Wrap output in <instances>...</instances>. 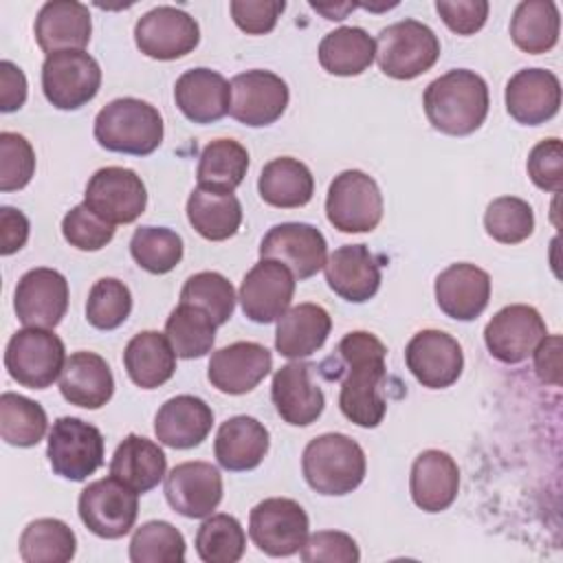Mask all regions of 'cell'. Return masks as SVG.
Returning <instances> with one entry per match:
<instances>
[{"instance_id":"6da1fadb","label":"cell","mask_w":563,"mask_h":563,"mask_svg":"<svg viewBox=\"0 0 563 563\" xmlns=\"http://www.w3.org/2000/svg\"><path fill=\"white\" fill-rule=\"evenodd\" d=\"M336 352L345 365L339 391L343 416L363 429L378 427L387 413V400L380 394L387 378L385 343L372 332L356 330L339 341Z\"/></svg>"},{"instance_id":"7a4b0ae2","label":"cell","mask_w":563,"mask_h":563,"mask_svg":"<svg viewBox=\"0 0 563 563\" xmlns=\"http://www.w3.org/2000/svg\"><path fill=\"white\" fill-rule=\"evenodd\" d=\"M488 86L468 68H453L433 79L422 95L429 123L451 136L473 134L488 114Z\"/></svg>"},{"instance_id":"3957f363","label":"cell","mask_w":563,"mask_h":563,"mask_svg":"<svg viewBox=\"0 0 563 563\" xmlns=\"http://www.w3.org/2000/svg\"><path fill=\"white\" fill-rule=\"evenodd\" d=\"M301 471L319 495H347L365 479V451L345 433H323L306 444Z\"/></svg>"},{"instance_id":"277c9868","label":"cell","mask_w":563,"mask_h":563,"mask_svg":"<svg viewBox=\"0 0 563 563\" xmlns=\"http://www.w3.org/2000/svg\"><path fill=\"white\" fill-rule=\"evenodd\" d=\"M95 139L108 152L147 156L163 141V117L143 99L121 97L97 112Z\"/></svg>"},{"instance_id":"5b68a950","label":"cell","mask_w":563,"mask_h":563,"mask_svg":"<svg viewBox=\"0 0 563 563\" xmlns=\"http://www.w3.org/2000/svg\"><path fill=\"white\" fill-rule=\"evenodd\" d=\"M374 42L378 68L391 79H416L440 57L438 35L413 18L385 26Z\"/></svg>"},{"instance_id":"8992f818","label":"cell","mask_w":563,"mask_h":563,"mask_svg":"<svg viewBox=\"0 0 563 563\" xmlns=\"http://www.w3.org/2000/svg\"><path fill=\"white\" fill-rule=\"evenodd\" d=\"M66 363L64 341L46 328H22L18 330L4 350V367L9 376L29 387H51Z\"/></svg>"},{"instance_id":"52a82bcc","label":"cell","mask_w":563,"mask_h":563,"mask_svg":"<svg viewBox=\"0 0 563 563\" xmlns=\"http://www.w3.org/2000/svg\"><path fill=\"white\" fill-rule=\"evenodd\" d=\"M325 216L341 233L374 231L383 218L378 183L361 169L341 172L328 187Z\"/></svg>"},{"instance_id":"ba28073f","label":"cell","mask_w":563,"mask_h":563,"mask_svg":"<svg viewBox=\"0 0 563 563\" xmlns=\"http://www.w3.org/2000/svg\"><path fill=\"white\" fill-rule=\"evenodd\" d=\"M46 455L59 477L84 482L103 464V435L81 418L62 416L51 427Z\"/></svg>"},{"instance_id":"9c48e42d","label":"cell","mask_w":563,"mask_h":563,"mask_svg":"<svg viewBox=\"0 0 563 563\" xmlns=\"http://www.w3.org/2000/svg\"><path fill=\"white\" fill-rule=\"evenodd\" d=\"M84 526L101 539L125 537L139 515V493L114 475L88 484L77 501Z\"/></svg>"},{"instance_id":"30bf717a","label":"cell","mask_w":563,"mask_h":563,"mask_svg":"<svg viewBox=\"0 0 563 563\" xmlns=\"http://www.w3.org/2000/svg\"><path fill=\"white\" fill-rule=\"evenodd\" d=\"M308 528L306 510L288 497H268L249 515V537L268 556L297 554L308 539Z\"/></svg>"},{"instance_id":"8fae6325","label":"cell","mask_w":563,"mask_h":563,"mask_svg":"<svg viewBox=\"0 0 563 563\" xmlns=\"http://www.w3.org/2000/svg\"><path fill=\"white\" fill-rule=\"evenodd\" d=\"M101 88V68L86 51H59L42 64V90L57 110H77Z\"/></svg>"},{"instance_id":"7c38bea8","label":"cell","mask_w":563,"mask_h":563,"mask_svg":"<svg viewBox=\"0 0 563 563\" xmlns=\"http://www.w3.org/2000/svg\"><path fill=\"white\" fill-rule=\"evenodd\" d=\"M84 202L114 227L130 224L145 211L147 189L134 169L110 165L90 176Z\"/></svg>"},{"instance_id":"4fadbf2b","label":"cell","mask_w":563,"mask_h":563,"mask_svg":"<svg viewBox=\"0 0 563 563\" xmlns=\"http://www.w3.org/2000/svg\"><path fill=\"white\" fill-rule=\"evenodd\" d=\"M134 42L143 55L172 62L185 57L198 46L200 26L187 11L161 4L136 20Z\"/></svg>"},{"instance_id":"5bb4252c","label":"cell","mask_w":563,"mask_h":563,"mask_svg":"<svg viewBox=\"0 0 563 563\" xmlns=\"http://www.w3.org/2000/svg\"><path fill=\"white\" fill-rule=\"evenodd\" d=\"M229 114L249 128H264L275 123L288 106L290 92L286 81L262 68L238 73L231 79Z\"/></svg>"},{"instance_id":"9a60e30c","label":"cell","mask_w":563,"mask_h":563,"mask_svg":"<svg viewBox=\"0 0 563 563\" xmlns=\"http://www.w3.org/2000/svg\"><path fill=\"white\" fill-rule=\"evenodd\" d=\"M548 334L545 321L537 308L526 303H510L493 314L484 328V343L499 363L526 361L541 339Z\"/></svg>"},{"instance_id":"2e32d148","label":"cell","mask_w":563,"mask_h":563,"mask_svg":"<svg viewBox=\"0 0 563 563\" xmlns=\"http://www.w3.org/2000/svg\"><path fill=\"white\" fill-rule=\"evenodd\" d=\"M295 275L279 260L262 257L240 284V303L244 317L255 323L277 321L292 301Z\"/></svg>"},{"instance_id":"e0dca14e","label":"cell","mask_w":563,"mask_h":563,"mask_svg":"<svg viewBox=\"0 0 563 563\" xmlns=\"http://www.w3.org/2000/svg\"><path fill=\"white\" fill-rule=\"evenodd\" d=\"M13 308L26 328L53 330L59 325L68 310L66 277L59 271L46 266L26 271L15 286Z\"/></svg>"},{"instance_id":"ac0fdd59","label":"cell","mask_w":563,"mask_h":563,"mask_svg":"<svg viewBox=\"0 0 563 563\" xmlns=\"http://www.w3.org/2000/svg\"><path fill=\"white\" fill-rule=\"evenodd\" d=\"M260 257L279 260L295 279L317 275L328 260V244L323 233L306 222H282L268 229L260 242Z\"/></svg>"},{"instance_id":"d6986e66","label":"cell","mask_w":563,"mask_h":563,"mask_svg":"<svg viewBox=\"0 0 563 563\" xmlns=\"http://www.w3.org/2000/svg\"><path fill=\"white\" fill-rule=\"evenodd\" d=\"M405 363L422 387L444 389L460 378L464 354L462 345L451 334L442 330H420L405 347Z\"/></svg>"},{"instance_id":"ffe728a7","label":"cell","mask_w":563,"mask_h":563,"mask_svg":"<svg viewBox=\"0 0 563 563\" xmlns=\"http://www.w3.org/2000/svg\"><path fill=\"white\" fill-rule=\"evenodd\" d=\"M273 369L271 352L255 341H235L216 350L209 358V383L229 396L249 394Z\"/></svg>"},{"instance_id":"44dd1931","label":"cell","mask_w":563,"mask_h":563,"mask_svg":"<svg viewBox=\"0 0 563 563\" xmlns=\"http://www.w3.org/2000/svg\"><path fill=\"white\" fill-rule=\"evenodd\" d=\"M167 504L183 517L205 519L222 501V475L209 462H183L165 475Z\"/></svg>"},{"instance_id":"7402d4cb","label":"cell","mask_w":563,"mask_h":563,"mask_svg":"<svg viewBox=\"0 0 563 563\" xmlns=\"http://www.w3.org/2000/svg\"><path fill=\"white\" fill-rule=\"evenodd\" d=\"M312 363L290 361L273 374V405L279 418L292 427H308L323 413L325 396L312 380Z\"/></svg>"},{"instance_id":"603a6c76","label":"cell","mask_w":563,"mask_h":563,"mask_svg":"<svg viewBox=\"0 0 563 563\" xmlns=\"http://www.w3.org/2000/svg\"><path fill=\"white\" fill-rule=\"evenodd\" d=\"M506 110L523 125H539L550 121L561 106V84L552 70L523 68L506 84Z\"/></svg>"},{"instance_id":"cb8c5ba5","label":"cell","mask_w":563,"mask_h":563,"mask_svg":"<svg viewBox=\"0 0 563 563\" xmlns=\"http://www.w3.org/2000/svg\"><path fill=\"white\" fill-rule=\"evenodd\" d=\"M435 303L438 308L457 321L477 319L490 299V275L471 264L457 262L446 266L435 277Z\"/></svg>"},{"instance_id":"d4e9b609","label":"cell","mask_w":563,"mask_h":563,"mask_svg":"<svg viewBox=\"0 0 563 563\" xmlns=\"http://www.w3.org/2000/svg\"><path fill=\"white\" fill-rule=\"evenodd\" d=\"M325 282L345 301L363 303L380 288V262L365 244H343L325 260Z\"/></svg>"},{"instance_id":"484cf974","label":"cell","mask_w":563,"mask_h":563,"mask_svg":"<svg viewBox=\"0 0 563 563\" xmlns=\"http://www.w3.org/2000/svg\"><path fill=\"white\" fill-rule=\"evenodd\" d=\"M33 33L37 46L46 55L59 51H84L92 33L90 11L77 0H51L37 11Z\"/></svg>"},{"instance_id":"4316f807","label":"cell","mask_w":563,"mask_h":563,"mask_svg":"<svg viewBox=\"0 0 563 563\" xmlns=\"http://www.w3.org/2000/svg\"><path fill=\"white\" fill-rule=\"evenodd\" d=\"M409 490L413 504L420 510H446L455 501L460 490V468L455 460L440 449L422 451L411 464Z\"/></svg>"},{"instance_id":"83f0119b","label":"cell","mask_w":563,"mask_h":563,"mask_svg":"<svg viewBox=\"0 0 563 563\" xmlns=\"http://www.w3.org/2000/svg\"><path fill=\"white\" fill-rule=\"evenodd\" d=\"M213 427L211 407L191 394H180L161 405L154 418L156 440L172 449H194Z\"/></svg>"},{"instance_id":"f1b7e54d","label":"cell","mask_w":563,"mask_h":563,"mask_svg":"<svg viewBox=\"0 0 563 563\" xmlns=\"http://www.w3.org/2000/svg\"><path fill=\"white\" fill-rule=\"evenodd\" d=\"M174 101L189 121L213 123L229 114L231 86L218 70L191 68L176 79Z\"/></svg>"},{"instance_id":"f546056e","label":"cell","mask_w":563,"mask_h":563,"mask_svg":"<svg viewBox=\"0 0 563 563\" xmlns=\"http://www.w3.org/2000/svg\"><path fill=\"white\" fill-rule=\"evenodd\" d=\"M62 396L77 407L99 409L114 394V376L103 356L95 352H73L59 374Z\"/></svg>"},{"instance_id":"4dcf8cb0","label":"cell","mask_w":563,"mask_h":563,"mask_svg":"<svg viewBox=\"0 0 563 563\" xmlns=\"http://www.w3.org/2000/svg\"><path fill=\"white\" fill-rule=\"evenodd\" d=\"M268 429L253 416H233L218 427L213 453L227 471H251L262 464L268 453Z\"/></svg>"},{"instance_id":"1f68e13d","label":"cell","mask_w":563,"mask_h":563,"mask_svg":"<svg viewBox=\"0 0 563 563\" xmlns=\"http://www.w3.org/2000/svg\"><path fill=\"white\" fill-rule=\"evenodd\" d=\"M330 330L332 319L325 308L317 303H297L277 319L275 350L290 361H301L323 347Z\"/></svg>"},{"instance_id":"d6a6232c","label":"cell","mask_w":563,"mask_h":563,"mask_svg":"<svg viewBox=\"0 0 563 563\" xmlns=\"http://www.w3.org/2000/svg\"><path fill=\"white\" fill-rule=\"evenodd\" d=\"M123 365L136 387L156 389L174 376L176 352L163 332L143 330L128 341Z\"/></svg>"},{"instance_id":"836d02e7","label":"cell","mask_w":563,"mask_h":563,"mask_svg":"<svg viewBox=\"0 0 563 563\" xmlns=\"http://www.w3.org/2000/svg\"><path fill=\"white\" fill-rule=\"evenodd\" d=\"M167 457L163 449L136 433L123 438L110 460V475L121 479L125 486L136 490L139 495L158 486L165 477Z\"/></svg>"},{"instance_id":"e575fe53","label":"cell","mask_w":563,"mask_h":563,"mask_svg":"<svg viewBox=\"0 0 563 563\" xmlns=\"http://www.w3.org/2000/svg\"><path fill=\"white\" fill-rule=\"evenodd\" d=\"M262 200L277 209H297L312 200L314 178L306 163L292 156L268 161L257 178Z\"/></svg>"},{"instance_id":"d590c367","label":"cell","mask_w":563,"mask_h":563,"mask_svg":"<svg viewBox=\"0 0 563 563\" xmlns=\"http://www.w3.org/2000/svg\"><path fill=\"white\" fill-rule=\"evenodd\" d=\"M319 64L336 77H354L376 59V42L361 26H339L319 42Z\"/></svg>"},{"instance_id":"8d00e7d4","label":"cell","mask_w":563,"mask_h":563,"mask_svg":"<svg viewBox=\"0 0 563 563\" xmlns=\"http://www.w3.org/2000/svg\"><path fill=\"white\" fill-rule=\"evenodd\" d=\"M187 220L205 240L222 242L238 233L242 224V205L235 194L196 187L187 198Z\"/></svg>"},{"instance_id":"74e56055","label":"cell","mask_w":563,"mask_h":563,"mask_svg":"<svg viewBox=\"0 0 563 563\" xmlns=\"http://www.w3.org/2000/svg\"><path fill=\"white\" fill-rule=\"evenodd\" d=\"M249 169V152L233 139H216L207 143L198 158V187L220 194H233L242 185Z\"/></svg>"},{"instance_id":"f35d334b","label":"cell","mask_w":563,"mask_h":563,"mask_svg":"<svg viewBox=\"0 0 563 563\" xmlns=\"http://www.w3.org/2000/svg\"><path fill=\"white\" fill-rule=\"evenodd\" d=\"M561 15L552 0H523L510 18V37L517 48L530 55L548 53L559 42Z\"/></svg>"},{"instance_id":"ab89813d","label":"cell","mask_w":563,"mask_h":563,"mask_svg":"<svg viewBox=\"0 0 563 563\" xmlns=\"http://www.w3.org/2000/svg\"><path fill=\"white\" fill-rule=\"evenodd\" d=\"M75 552L77 537L62 519H35L20 534V556L26 563H66Z\"/></svg>"},{"instance_id":"60d3db41","label":"cell","mask_w":563,"mask_h":563,"mask_svg":"<svg viewBox=\"0 0 563 563\" xmlns=\"http://www.w3.org/2000/svg\"><path fill=\"white\" fill-rule=\"evenodd\" d=\"M216 328L218 325L202 308L178 303L165 321V336L169 339L176 356L200 358L211 352L216 343Z\"/></svg>"},{"instance_id":"b9f144b4","label":"cell","mask_w":563,"mask_h":563,"mask_svg":"<svg viewBox=\"0 0 563 563\" xmlns=\"http://www.w3.org/2000/svg\"><path fill=\"white\" fill-rule=\"evenodd\" d=\"M48 429L46 411L40 402L4 391L0 396V435L11 446H35Z\"/></svg>"},{"instance_id":"7bdbcfd3","label":"cell","mask_w":563,"mask_h":563,"mask_svg":"<svg viewBox=\"0 0 563 563\" xmlns=\"http://www.w3.org/2000/svg\"><path fill=\"white\" fill-rule=\"evenodd\" d=\"M244 548V528L227 512H211L196 532V552L205 563H235L242 559Z\"/></svg>"},{"instance_id":"ee69618b","label":"cell","mask_w":563,"mask_h":563,"mask_svg":"<svg viewBox=\"0 0 563 563\" xmlns=\"http://www.w3.org/2000/svg\"><path fill=\"white\" fill-rule=\"evenodd\" d=\"M130 253L143 271L165 275L183 260V238L167 227H139L132 233Z\"/></svg>"},{"instance_id":"f6af8a7d","label":"cell","mask_w":563,"mask_h":563,"mask_svg":"<svg viewBox=\"0 0 563 563\" xmlns=\"http://www.w3.org/2000/svg\"><path fill=\"white\" fill-rule=\"evenodd\" d=\"M132 563H180L185 561V537L169 521L141 523L130 541Z\"/></svg>"},{"instance_id":"bcb514c9","label":"cell","mask_w":563,"mask_h":563,"mask_svg":"<svg viewBox=\"0 0 563 563\" xmlns=\"http://www.w3.org/2000/svg\"><path fill=\"white\" fill-rule=\"evenodd\" d=\"M235 299L238 297L231 282L216 271H200L191 275L180 290V303L202 308L216 325H224L231 319Z\"/></svg>"},{"instance_id":"7dc6e473","label":"cell","mask_w":563,"mask_h":563,"mask_svg":"<svg viewBox=\"0 0 563 563\" xmlns=\"http://www.w3.org/2000/svg\"><path fill=\"white\" fill-rule=\"evenodd\" d=\"M484 229L495 242L519 244L534 231V211L523 198L499 196L486 207Z\"/></svg>"},{"instance_id":"c3c4849f","label":"cell","mask_w":563,"mask_h":563,"mask_svg":"<svg viewBox=\"0 0 563 563\" xmlns=\"http://www.w3.org/2000/svg\"><path fill=\"white\" fill-rule=\"evenodd\" d=\"M132 312L130 288L117 277H101L92 284L86 301V319L97 330L119 328Z\"/></svg>"},{"instance_id":"681fc988","label":"cell","mask_w":563,"mask_h":563,"mask_svg":"<svg viewBox=\"0 0 563 563\" xmlns=\"http://www.w3.org/2000/svg\"><path fill=\"white\" fill-rule=\"evenodd\" d=\"M35 174V152L18 132H0V189L18 191Z\"/></svg>"},{"instance_id":"f907efd6","label":"cell","mask_w":563,"mask_h":563,"mask_svg":"<svg viewBox=\"0 0 563 563\" xmlns=\"http://www.w3.org/2000/svg\"><path fill=\"white\" fill-rule=\"evenodd\" d=\"M64 240L79 251H99L114 238V224L101 220L86 202L75 205L62 220Z\"/></svg>"},{"instance_id":"816d5d0a","label":"cell","mask_w":563,"mask_h":563,"mask_svg":"<svg viewBox=\"0 0 563 563\" xmlns=\"http://www.w3.org/2000/svg\"><path fill=\"white\" fill-rule=\"evenodd\" d=\"M526 169H528L530 180L539 189L559 194L561 187H563V145H561V139L552 136V139L539 141L528 154Z\"/></svg>"},{"instance_id":"f5cc1de1","label":"cell","mask_w":563,"mask_h":563,"mask_svg":"<svg viewBox=\"0 0 563 563\" xmlns=\"http://www.w3.org/2000/svg\"><path fill=\"white\" fill-rule=\"evenodd\" d=\"M306 563H356L361 559L356 541L341 530H319L299 550Z\"/></svg>"},{"instance_id":"db71d44e","label":"cell","mask_w":563,"mask_h":563,"mask_svg":"<svg viewBox=\"0 0 563 563\" xmlns=\"http://www.w3.org/2000/svg\"><path fill=\"white\" fill-rule=\"evenodd\" d=\"M235 26L249 35L271 33L286 9L284 0H233L229 4Z\"/></svg>"},{"instance_id":"11a10c76","label":"cell","mask_w":563,"mask_h":563,"mask_svg":"<svg viewBox=\"0 0 563 563\" xmlns=\"http://www.w3.org/2000/svg\"><path fill=\"white\" fill-rule=\"evenodd\" d=\"M488 2L486 0H438L435 11L440 13L442 22L457 35H473L477 33L488 18Z\"/></svg>"},{"instance_id":"9f6ffc18","label":"cell","mask_w":563,"mask_h":563,"mask_svg":"<svg viewBox=\"0 0 563 563\" xmlns=\"http://www.w3.org/2000/svg\"><path fill=\"white\" fill-rule=\"evenodd\" d=\"M26 101V77L20 66L9 59L0 62V110L15 112Z\"/></svg>"},{"instance_id":"6f0895ef","label":"cell","mask_w":563,"mask_h":563,"mask_svg":"<svg viewBox=\"0 0 563 563\" xmlns=\"http://www.w3.org/2000/svg\"><path fill=\"white\" fill-rule=\"evenodd\" d=\"M29 218L13 207H2L0 209V253L11 255L20 251L26 240H29Z\"/></svg>"},{"instance_id":"680465c9","label":"cell","mask_w":563,"mask_h":563,"mask_svg":"<svg viewBox=\"0 0 563 563\" xmlns=\"http://www.w3.org/2000/svg\"><path fill=\"white\" fill-rule=\"evenodd\" d=\"M534 372L543 383H561V336H543L534 347Z\"/></svg>"},{"instance_id":"91938a15","label":"cell","mask_w":563,"mask_h":563,"mask_svg":"<svg viewBox=\"0 0 563 563\" xmlns=\"http://www.w3.org/2000/svg\"><path fill=\"white\" fill-rule=\"evenodd\" d=\"M310 7L319 13L325 15V20H343L350 11H354L358 4L354 2H341V4H321V2H310Z\"/></svg>"}]
</instances>
